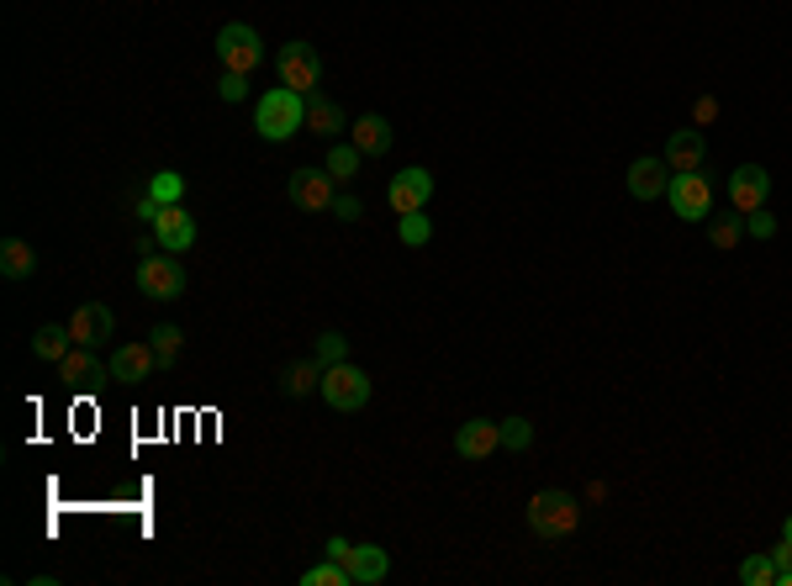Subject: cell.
Here are the masks:
<instances>
[{"label":"cell","instance_id":"cell-28","mask_svg":"<svg viewBox=\"0 0 792 586\" xmlns=\"http://www.w3.org/2000/svg\"><path fill=\"white\" fill-rule=\"evenodd\" d=\"M396 238H401L407 249H423V243L434 238V222H429L423 212H401V217H396Z\"/></svg>","mask_w":792,"mask_h":586},{"label":"cell","instance_id":"cell-27","mask_svg":"<svg viewBox=\"0 0 792 586\" xmlns=\"http://www.w3.org/2000/svg\"><path fill=\"white\" fill-rule=\"evenodd\" d=\"M149 195H154L158 206H180V201H186V175H175V169H158L154 180H149Z\"/></svg>","mask_w":792,"mask_h":586},{"label":"cell","instance_id":"cell-10","mask_svg":"<svg viewBox=\"0 0 792 586\" xmlns=\"http://www.w3.org/2000/svg\"><path fill=\"white\" fill-rule=\"evenodd\" d=\"M429 195H434V175L429 169H418V164H407V169H396L392 186H386V201H392V212H423L429 206Z\"/></svg>","mask_w":792,"mask_h":586},{"label":"cell","instance_id":"cell-15","mask_svg":"<svg viewBox=\"0 0 792 586\" xmlns=\"http://www.w3.org/2000/svg\"><path fill=\"white\" fill-rule=\"evenodd\" d=\"M666 169H672L666 158L644 154V158H634L629 169H624V186H629L634 201H655V195H666V186H672V175H666Z\"/></svg>","mask_w":792,"mask_h":586},{"label":"cell","instance_id":"cell-36","mask_svg":"<svg viewBox=\"0 0 792 586\" xmlns=\"http://www.w3.org/2000/svg\"><path fill=\"white\" fill-rule=\"evenodd\" d=\"M713 117H718V101H713V95H698V101H692V122H698V127H708Z\"/></svg>","mask_w":792,"mask_h":586},{"label":"cell","instance_id":"cell-19","mask_svg":"<svg viewBox=\"0 0 792 586\" xmlns=\"http://www.w3.org/2000/svg\"><path fill=\"white\" fill-rule=\"evenodd\" d=\"M349 132H355V149L365 158H375V154H386V149H392V122L386 117H375V112H365V117L355 122V127H349Z\"/></svg>","mask_w":792,"mask_h":586},{"label":"cell","instance_id":"cell-8","mask_svg":"<svg viewBox=\"0 0 792 586\" xmlns=\"http://www.w3.org/2000/svg\"><path fill=\"white\" fill-rule=\"evenodd\" d=\"M333 186H338V180H333L322 164H307V169H296V175H291V186H285V191H291V201H296L302 212H333V201H338Z\"/></svg>","mask_w":792,"mask_h":586},{"label":"cell","instance_id":"cell-2","mask_svg":"<svg viewBox=\"0 0 792 586\" xmlns=\"http://www.w3.org/2000/svg\"><path fill=\"white\" fill-rule=\"evenodd\" d=\"M528 528H534L539 539H571V534L582 528V502H576L571 492H539V497L528 502Z\"/></svg>","mask_w":792,"mask_h":586},{"label":"cell","instance_id":"cell-25","mask_svg":"<svg viewBox=\"0 0 792 586\" xmlns=\"http://www.w3.org/2000/svg\"><path fill=\"white\" fill-rule=\"evenodd\" d=\"M149 344H154V354H158V370H169V365L180 359V349H186V333H180L175 322H158L154 333H149Z\"/></svg>","mask_w":792,"mask_h":586},{"label":"cell","instance_id":"cell-13","mask_svg":"<svg viewBox=\"0 0 792 586\" xmlns=\"http://www.w3.org/2000/svg\"><path fill=\"white\" fill-rule=\"evenodd\" d=\"M666 164H672V175H698L708 164V138L698 127H676L666 138Z\"/></svg>","mask_w":792,"mask_h":586},{"label":"cell","instance_id":"cell-33","mask_svg":"<svg viewBox=\"0 0 792 586\" xmlns=\"http://www.w3.org/2000/svg\"><path fill=\"white\" fill-rule=\"evenodd\" d=\"M745 228H751V238H777V217L755 206V212H745Z\"/></svg>","mask_w":792,"mask_h":586},{"label":"cell","instance_id":"cell-3","mask_svg":"<svg viewBox=\"0 0 792 586\" xmlns=\"http://www.w3.org/2000/svg\"><path fill=\"white\" fill-rule=\"evenodd\" d=\"M317 396H322L333 412H359V407L370 402V375H365L359 365H349V359H344V365H328Z\"/></svg>","mask_w":792,"mask_h":586},{"label":"cell","instance_id":"cell-30","mask_svg":"<svg viewBox=\"0 0 792 586\" xmlns=\"http://www.w3.org/2000/svg\"><path fill=\"white\" fill-rule=\"evenodd\" d=\"M312 359L322 370H328V365H344V359H349V339H344V333H322L312 344Z\"/></svg>","mask_w":792,"mask_h":586},{"label":"cell","instance_id":"cell-39","mask_svg":"<svg viewBox=\"0 0 792 586\" xmlns=\"http://www.w3.org/2000/svg\"><path fill=\"white\" fill-rule=\"evenodd\" d=\"M782 539H792V518H788V523H782Z\"/></svg>","mask_w":792,"mask_h":586},{"label":"cell","instance_id":"cell-38","mask_svg":"<svg viewBox=\"0 0 792 586\" xmlns=\"http://www.w3.org/2000/svg\"><path fill=\"white\" fill-rule=\"evenodd\" d=\"M132 212H138V217H143V222H154V217H158V201H154V195H143V201H138V206H132Z\"/></svg>","mask_w":792,"mask_h":586},{"label":"cell","instance_id":"cell-14","mask_svg":"<svg viewBox=\"0 0 792 586\" xmlns=\"http://www.w3.org/2000/svg\"><path fill=\"white\" fill-rule=\"evenodd\" d=\"M59 381H64L69 391H95L101 381H112V365H101L90 349H79L75 344V349L59 359Z\"/></svg>","mask_w":792,"mask_h":586},{"label":"cell","instance_id":"cell-29","mask_svg":"<svg viewBox=\"0 0 792 586\" xmlns=\"http://www.w3.org/2000/svg\"><path fill=\"white\" fill-rule=\"evenodd\" d=\"M740 582L745 586H777V560H771V549H766V555H751V560L740 565Z\"/></svg>","mask_w":792,"mask_h":586},{"label":"cell","instance_id":"cell-37","mask_svg":"<svg viewBox=\"0 0 792 586\" xmlns=\"http://www.w3.org/2000/svg\"><path fill=\"white\" fill-rule=\"evenodd\" d=\"M349 539H338V534H333V539H328V560H338V565H344V560H349Z\"/></svg>","mask_w":792,"mask_h":586},{"label":"cell","instance_id":"cell-7","mask_svg":"<svg viewBox=\"0 0 792 586\" xmlns=\"http://www.w3.org/2000/svg\"><path fill=\"white\" fill-rule=\"evenodd\" d=\"M666 201H672V212L681 222H708L713 217V186L703 175H672Z\"/></svg>","mask_w":792,"mask_h":586},{"label":"cell","instance_id":"cell-34","mask_svg":"<svg viewBox=\"0 0 792 586\" xmlns=\"http://www.w3.org/2000/svg\"><path fill=\"white\" fill-rule=\"evenodd\" d=\"M217 90H222V101H243V95H248V75H233V69H228Z\"/></svg>","mask_w":792,"mask_h":586},{"label":"cell","instance_id":"cell-16","mask_svg":"<svg viewBox=\"0 0 792 586\" xmlns=\"http://www.w3.org/2000/svg\"><path fill=\"white\" fill-rule=\"evenodd\" d=\"M154 370H158L154 344H122L112 354V381H122V386H143V381H154Z\"/></svg>","mask_w":792,"mask_h":586},{"label":"cell","instance_id":"cell-1","mask_svg":"<svg viewBox=\"0 0 792 586\" xmlns=\"http://www.w3.org/2000/svg\"><path fill=\"white\" fill-rule=\"evenodd\" d=\"M302 127H307V95H296L291 85H276V90L259 95V106H254V132H259L265 143H285V138H296Z\"/></svg>","mask_w":792,"mask_h":586},{"label":"cell","instance_id":"cell-12","mask_svg":"<svg viewBox=\"0 0 792 586\" xmlns=\"http://www.w3.org/2000/svg\"><path fill=\"white\" fill-rule=\"evenodd\" d=\"M497 449H502V423L497 418H471L455 433V455L460 460H491Z\"/></svg>","mask_w":792,"mask_h":586},{"label":"cell","instance_id":"cell-9","mask_svg":"<svg viewBox=\"0 0 792 586\" xmlns=\"http://www.w3.org/2000/svg\"><path fill=\"white\" fill-rule=\"evenodd\" d=\"M64 328H69V339H75L79 349H95V344H106L117 333V313L106 302H85V307H75V317Z\"/></svg>","mask_w":792,"mask_h":586},{"label":"cell","instance_id":"cell-22","mask_svg":"<svg viewBox=\"0 0 792 586\" xmlns=\"http://www.w3.org/2000/svg\"><path fill=\"white\" fill-rule=\"evenodd\" d=\"M280 386L291 391V396H312L322 386V365L317 359H296V365H285L280 370Z\"/></svg>","mask_w":792,"mask_h":586},{"label":"cell","instance_id":"cell-35","mask_svg":"<svg viewBox=\"0 0 792 586\" xmlns=\"http://www.w3.org/2000/svg\"><path fill=\"white\" fill-rule=\"evenodd\" d=\"M333 217H338V222H359V217H365L359 195H338V201H333Z\"/></svg>","mask_w":792,"mask_h":586},{"label":"cell","instance_id":"cell-32","mask_svg":"<svg viewBox=\"0 0 792 586\" xmlns=\"http://www.w3.org/2000/svg\"><path fill=\"white\" fill-rule=\"evenodd\" d=\"M528 444H534L528 418H502V449H528Z\"/></svg>","mask_w":792,"mask_h":586},{"label":"cell","instance_id":"cell-20","mask_svg":"<svg viewBox=\"0 0 792 586\" xmlns=\"http://www.w3.org/2000/svg\"><path fill=\"white\" fill-rule=\"evenodd\" d=\"M349 122H344V106L338 101H322V95H307V132L317 138H338Z\"/></svg>","mask_w":792,"mask_h":586},{"label":"cell","instance_id":"cell-6","mask_svg":"<svg viewBox=\"0 0 792 586\" xmlns=\"http://www.w3.org/2000/svg\"><path fill=\"white\" fill-rule=\"evenodd\" d=\"M276 75L280 85H291L296 95H317V85H322V59H317L312 42H285L276 59Z\"/></svg>","mask_w":792,"mask_h":586},{"label":"cell","instance_id":"cell-31","mask_svg":"<svg viewBox=\"0 0 792 586\" xmlns=\"http://www.w3.org/2000/svg\"><path fill=\"white\" fill-rule=\"evenodd\" d=\"M302 586H355V576H349L338 560H322V565H312V571L302 576Z\"/></svg>","mask_w":792,"mask_h":586},{"label":"cell","instance_id":"cell-24","mask_svg":"<svg viewBox=\"0 0 792 586\" xmlns=\"http://www.w3.org/2000/svg\"><path fill=\"white\" fill-rule=\"evenodd\" d=\"M708 238L713 249H740V238H745V212H718V217H708Z\"/></svg>","mask_w":792,"mask_h":586},{"label":"cell","instance_id":"cell-11","mask_svg":"<svg viewBox=\"0 0 792 586\" xmlns=\"http://www.w3.org/2000/svg\"><path fill=\"white\" fill-rule=\"evenodd\" d=\"M149 228H154L158 249H169V254H191L196 249V217L186 206H158V217Z\"/></svg>","mask_w":792,"mask_h":586},{"label":"cell","instance_id":"cell-5","mask_svg":"<svg viewBox=\"0 0 792 586\" xmlns=\"http://www.w3.org/2000/svg\"><path fill=\"white\" fill-rule=\"evenodd\" d=\"M138 291L154 296V302H180L186 296V265L164 249V254H143L138 265Z\"/></svg>","mask_w":792,"mask_h":586},{"label":"cell","instance_id":"cell-4","mask_svg":"<svg viewBox=\"0 0 792 586\" xmlns=\"http://www.w3.org/2000/svg\"><path fill=\"white\" fill-rule=\"evenodd\" d=\"M217 59H222V69H233V75H254V69L265 64V42H259V33H254L248 22H228V27L217 33Z\"/></svg>","mask_w":792,"mask_h":586},{"label":"cell","instance_id":"cell-17","mask_svg":"<svg viewBox=\"0 0 792 586\" xmlns=\"http://www.w3.org/2000/svg\"><path fill=\"white\" fill-rule=\"evenodd\" d=\"M766 195H771V175H766L761 164H740V169L729 175V206H734V212L766 206Z\"/></svg>","mask_w":792,"mask_h":586},{"label":"cell","instance_id":"cell-21","mask_svg":"<svg viewBox=\"0 0 792 586\" xmlns=\"http://www.w3.org/2000/svg\"><path fill=\"white\" fill-rule=\"evenodd\" d=\"M33 270H38L33 243H27V238H5V243H0V275H5V280H27Z\"/></svg>","mask_w":792,"mask_h":586},{"label":"cell","instance_id":"cell-23","mask_svg":"<svg viewBox=\"0 0 792 586\" xmlns=\"http://www.w3.org/2000/svg\"><path fill=\"white\" fill-rule=\"evenodd\" d=\"M75 349V339H69V328H59V322H48V328H38L33 333V354L38 359H48V365H59L64 354Z\"/></svg>","mask_w":792,"mask_h":586},{"label":"cell","instance_id":"cell-26","mask_svg":"<svg viewBox=\"0 0 792 586\" xmlns=\"http://www.w3.org/2000/svg\"><path fill=\"white\" fill-rule=\"evenodd\" d=\"M359 164H365V154H359L355 143H338V149H328V164H322V169H328L338 186H349L359 175Z\"/></svg>","mask_w":792,"mask_h":586},{"label":"cell","instance_id":"cell-18","mask_svg":"<svg viewBox=\"0 0 792 586\" xmlns=\"http://www.w3.org/2000/svg\"><path fill=\"white\" fill-rule=\"evenodd\" d=\"M344 571L355 576V586H375V582H386L392 555H386L381 545H355L349 549V560H344Z\"/></svg>","mask_w":792,"mask_h":586}]
</instances>
